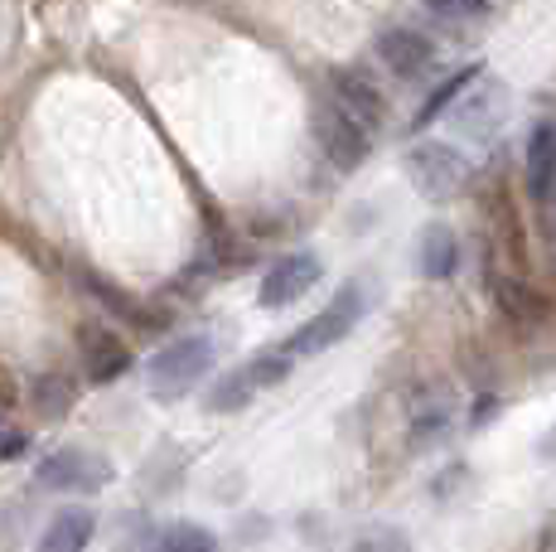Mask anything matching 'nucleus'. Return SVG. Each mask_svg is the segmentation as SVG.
<instances>
[{
	"label": "nucleus",
	"instance_id": "9",
	"mask_svg": "<svg viewBox=\"0 0 556 552\" xmlns=\"http://www.w3.org/2000/svg\"><path fill=\"white\" fill-rule=\"evenodd\" d=\"M372 49H378L382 68L397 73V78H421V73L435 63V45L421 35V29H406V25L382 29V35L372 39Z\"/></svg>",
	"mask_w": 556,
	"mask_h": 552
},
{
	"label": "nucleus",
	"instance_id": "18",
	"mask_svg": "<svg viewBox=\"0 0 556 552\" xmlns=\"http://www.w3.org/2000/svg\"><path fill=\"white\" fill-rule=\"evenodd\" d=\"M435 20H484L489 5H431Z\"/></svg>",
	"mask_w": 556,
	"mask_h": 552
},
{
	"label": "nucleus",
	"instance_id": "16",
	"mask_svg": "<svg viewBox=\"0 0 556 552\" xmlns=\"http://www.w3.org/2000/svg\"><path fill=\"white\" fill-rule=\"evenodd\" d=\"M160 552H223L218 543V534L213 528H203V524H169L165 534H160Z\"/></svg>",
	"mask_w": 556,
	"mask_h": 552
},
{
	"label": "nucleus",
	"instance_id": "2",
	"mask_svg": "<svg viewBox=\"0 0 556 552\" xmlns=\"http://www.w3.org/2000/svg\"><path fill=\"white\" fill-rule=\"evenodd\" d=\"M213 354H218L213 335H179L146 359V384H151L155 398H179L213 368Z\"/></svg>",
	"mask_w": 556,
	"mask_h": 552
},
{
	"label": "nucleus",
	"instance_id": "6",
	"mask_svg": "<svg viewBox=\"0 0 556 552\" xmlns=\"http://www.w3.org/2000/svg\"><path fill=\"white\" fill-rule=\"evenodd\" d=\"M406 170H412L416 189H426L431 199H451L469 179V161L445 141H421L412 155H406Z\"/></svg>",
	"mask_w": 556,
	"mask_h": 552
},
{
	"label": "nucleus",
	"instance_id": "10",
	"mask_svg": "<svg viewBox=\"0 0 556 552\" xmlns=\"http://www.w3.org/2000/svg\"><path fill=\"white\" fill-rule=\"evenodd\" d=\"M78 344H83V368H88L92 384H116V378L131 368V349H126V339L112 335L106 325H83Z\"/></svg>",
	"mask_w": 556,
	"mask_h": 552
},
{
	"label": "nucleus",
	"instance_id": "17",
	"mask_svg": "<svg viewBox=\"0 0 556 552\" xmlns=\"http://www.w3.org/2000/svg\"><path fill=\"white\" fill-rule=\"evenodd\" d=\"M358 552H412V548H406V538L397 534V528H378V534L358 538Z\"/></svg>",
	"mask_w": 556,
	"mask_h": 552
},
{
	"label": "nucleus",
	"instance_id": "14",
	"mask_svg": "<svg viewBox=\"0 0 556 552\" xmlns=\"http://www.w3.org/2000/svg\"><path fill=\"white\" fill-rule=\"evenodd\" d=\"M494 301L513 325H522V330H528V325H542V315H547V301H542L528 281H518V276H494Z\"/></svg>",
	"mask_w": 556,
	"mask_h": 552
},
{
	"label": "nucleus",
	"instance_id": "7",
	"mask_svg": "<svg viewBox=\"0 0 556 552\" xmlns=\"http://www.w3.org/2000/svg\"><path fill=\"white\" fill-rule=\"evenodd\" d=\"M325 276V267H319L315 252H286V258H276L271 267L262 272V286H256V301L262 305H291L301 301V296L309 291V286Z\"/></svg>",
	"mask_w": 556,
	"mask_h": 552
},
{
	"label": "nucleus",
	"instance_id": "15",
	"mask_svg": "<svg viewBox=\"0 0 556 552\" xmlns=\"http://www.w3.org/2000/svg\"><path fill=\"white\" fill-rule=\"evenodd\" d=\"M479 73H484V68H479V63H465V68H459V73H451V78H445L441 88H435L431 98L421 102V112H416V122H412L416 131H421V126H431V122H435V116H441L445 108H455V98H459V92L469 88V83L479 78Z\"/></svg>",
	"mask_w": 556,
	"mask_h": 552
},
{
	"label": "nucleus",
	"instance_id": "11",
	"mask_svg": "<svg viewBox=\"0 0 556 552\" xmlns=\"http://www.w3.org/2000/svg\"><path fill=\"white\" fill-rule=\"evenodd\" d=\"M92 534H98V514H92V509H83V504L59 509L35 552H88Z\"/></svg>",
	"mask_w": 556,
	"mask_h": 552
},
{
	"label": "nucleus",
	"instance_id": "8",
	"mask_svg": "<svg viewBox=\"0 0 556 552\" xmlns=\"http://www.w3.org/2000/svg\"><path fill=\"white\" fill-rule=\"evenodd\" d=\"M329 98L339 102L363 131H378L388 122V98H382L378 78H368L363 68H334L329 73Z\"/></svg>",
	"mask_w": 556,
	"mask_h": 552
},
{
	"label": "nucleus",
	"instance_id": "4",
	"mask_svg": "<svg viewBox=\"0 0 556 552\" xmlns=\"http://www.w3.org/2000/svg\"><path fill=\"white\" fill-rule=\"evenodd\" d=\"M286 378H291V359H286V354H256L242 368H232V374H223L218 384H213L208 412H242L256 392L286 384Z\"/></svg>",
	"mask_w": 556,
	"mask_h": 552
},
{
	"label": "nucleus",
	"instance_id": "19",
	"mask_svg": "<svg viewBox=\"0 0 556 552\" xmlns=\"http://www.w3.org/2000/svg\"><path fill=\"white\" fill-rule=\"evenodd\" d=\"M542 552H556V524L547 528V538H542Z\"/></svg>",
	"mask_w": 556,
	"mask_h": 552
},
{
	"label": "nucleus",
	"instance_id": "12",
	"mask_svg": "<svg viewBox=\"0 0 556 552\" xmlns=\"http://www.w3.org/2000/svg\"><path fill=\"white\" fill-rule=\"evenodd\" d=\"M556 189V122H538L528 136V195L552 199Z\"/></svg>",
	"mask_w": 556,
	"mask_h": 552
},
{
	"label": "nucleus",
	"instance_id": "5",
	"mask_svg": "<svg viewBox=\"0 0 556 552\" xmlns=\"http://www.w3.org/2000/svg\"><path fill=\"white\" fill-rule=\"evenodd\" d=\"M315 141H319V151H325V161L334 170H344V175L349 170H358L363 161H368V151H372V131H363V126L339 108L334 98L315 108Z\"/></svg>",
	"mask_w": 556,
	"mask_h": 552
},
{
	"label": "nucleus",
	"instance_id": "1",
	"mask_svg": "<svg viewBox=\"0 0 556 552\" xmlns=\"http://www.w3.org/2000/svg\"><path fill=\"white\" fill-rule=\"evenodd\" d=\"M363 311H368V291H363L358 281H344V286H339V296L325 305V311H315L301 325V330L286 339L281 354L286 359H295V354H325V349H334L339 339L354 335V325L363 321Z\"/></svg>",
	"mask_w": 556,
	"mask_h": 552
},
{
	"label": "nucleus",
	"instance_id": "3",
	"mask_svg": "<svg viewBox=\"0 0 556 552\" xmlns=\"http://www.w3.org/2000/svg\"><path fill=\"white\" fill-rule=\"evenodd\" d=\"M35 480L59 494H92L112 480V465L102 455H92L88 446H59L35 465Z\"/></svg>",
	"mask_w": 556,
	"mask_h": 552
},
{
	"label": "nucleus",
	"instance_id": "13",
	"mask_svg": "<svg viewBox=\"0 0 556 552\" xmlns=\"http://www.w3.org/2000/svg\"><path fill=\"white\" fill-rule=\"evenodd\" d=\"M416 267H421V276H431V281L455 276V267H459V238L445 228V223H431V228L421 233V242H416Z\"/></svg>",
	"mask_w": 556,
	"mask_h": 552
}]
</instances>
